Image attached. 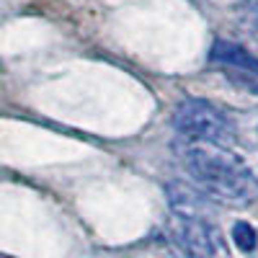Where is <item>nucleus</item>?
Returning a JSON list of instances; mask_svg holds the SVG:
<instances>
[{
	"label": "nucleus",
	"instance_id": "nucleus-1",
	"mask_svg": "<svg viewBox=\"0 0 258 258\" xmlns=\"http://www.w3.org/2000/svg\"><path fill=\"white\" fill-rule=\"evenodd\" d=\"M176 155L212 199L240 207L258 197V181L250 168L225 145L183 140L176 145Z\"/></svg>",
	"mask_w": 258,
	"mask_h": 258
},
{
	"label": "nucleus",
	"instance_id": "nucleus-2",
	"mask_svg": "<svg viewBox=\"0 0 258 258\" xmlns=\"http://www.w3.org/2000/svg\"><path fill=\"white\" fill-rule=\"evenodd\" d=\"M176 132L188 142H217L227 145L235 137V124L204 98H186L173 111Z\"/></svg>",
	"mask_w": 258,
	"mask_h": 258
},
{
	"label": "nucleus",
	"instance_id": "nucleus-3",
	"mask_svg": "<svg viewBox=\"0 0 258 258\" xmlns=\"http://www.w3.org/2000/svg\"><path fill=\"white\" fill-rule=\"evenodd\" d=\"M170 232L186 250L188 258H225V243L220 230L212 225V220H188L173 217Z\"/></svg>",
	"mask_w": 258,
	"mask_h": 258
},
{
	"label": "nucleus",
	"instance_id": "nucleus-4",
	"mask_svg": "<svg viewBox=\"0 0 258 258\" xmlns=\"http://www.w3.org/2000/svg\"><path fill=\"white\" fill-rule=\"evenodd\" d=\"M165 194H168V204H170L176 217L212 220V197L207 191H199L188 183L173 181L165 186Z\"/></svg>",
	"mask_w": 258,
	"mask_h": 258
},
{
	"label": "nucleus",
	"instance_id": "nucleus-5",
	"mask_svg": "<svg viewBox=\"0 0 258 258\" xmlns=\"http://www.w3.org/2000/svg\"><path fill=\"white\" fill-rule=\"evenodd\" d=\"M209 62L222 64V68H227V70L258 75V57H253L245 47L232 44V41H225V39L214 41V47L209 52Z\"/></svg>",
	"mask_w": 258,
	"mask_h": 258
},
{
	"label": "nucleus",
	"instance_id": "nucleus-6",
	"mask_svg": "<svg viewBox=\"0 0 258 258\" xmlns=\"http://www.w3.org/2000/svg\"><path fill=\"white\" fill-rule=\"evenodd\" d=\"M232 243L238 245L243 253L255 250V245H258V235H255L253 225H248V222H235V225H232Z\"/></svg>",
	"mask_w": 258,
	"mask_h": 258
},
{
	"label": "nucleus",
	"instance_id": "nucleus-7",
	"mask_svg": "<svg viewBox=\"0 0 258 258\" xmlns=\"http://www.w3.org/2000/svg\"><path fill=\"white\" fill-rule=\"evenodd\" d=\"M243 26L258 39V6H248L243 13Z\"/></svg>",
	"mask_w": 258,
	"mask_h": 258
}]
</instances>
